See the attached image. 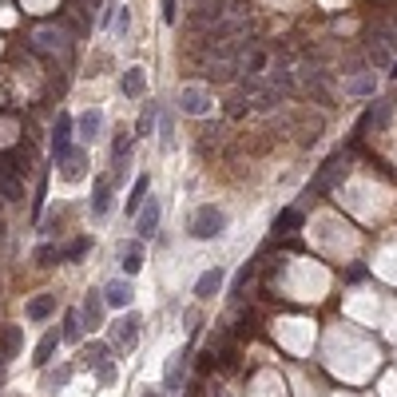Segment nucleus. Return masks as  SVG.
<instances>
[{
  "label": "nucleus",
  "instance_id": "1",
  "mask_svg": "<svg viewBox=\"0 0 397 397\" xmlns=\"http://www.w3.org/2000/svg\"><path fill=\"white\" fill-rule=\"evenodd\" d=\"M187 231H191V238H203V242H206V238H219L222 231H226V215H222L215 203H203L195 215H191Z\"/></svg>",
  "mask_w": 397,
  "mask_h": 397
},
{
  "label": "nucleus",
  "instance_id": "2",
  "mask_svg": "<svg viewBox=\"0 0 397 397\" xmlns=\"http://www.w3.org/2000/svg\"><path fill=\"white\" fill-rule=\"evenodd\" d=\"M222 16H226V8H222L219 0H206V4H195V12H187V24L191 32H206V28H215Z\"/></svg>",
  "mask_w": 397,
  "mask_h": 397
},
{
  "label": "nucleus",
  "instance_id": "3",
  "mask_svg": "<svg viewBox=\"0 0 397 397\" xmlns=\"http://www.w3.org/2000/svg\"><path fill=\"white\" fill-rule=\"evenodd\" d=\"M135 342H139V314H124L111 326V346L127 354V349H135Z\"/></svg>",
  "mask_w": 397,
  "mask_h": 397
},
{
  "label": "nucleus",
  "instance_id": "4",
  "mask_svg": "<svg viewBox=\"0 0 397 397\" xmlns=\"http://www.w3.org/2000/svg\"><path fill=\"white\" fill-rule=\"evenodd\" d=\"M342 175H346V155L326 159V163H322V171L314 175V183H310V195H326V191H330Z\"/></svg>",
  "mask_w": 397,
  "mask_h": 397
},
{
  "label": "nucleus",
  "instance_id": "5",
  "mask_svg": "<svg viewBox=\"0 0 397 397\" xmlns=\"http://www.w3.org/2000/svg\"><path fill=\"white\" fill-rule=\"evenodd\" d=\"M211 108H215V99H211L203 88H183V92H179V111H183V115L203 119V115H211Z\"/></svg>",
  "mask_w": 397,
  "mask_h": 397
},
{
  "label": "nucleus",
  "instance_id": "6",
  "mask_svg": "<svg viewBox=\"0 0 397 397\" xmlns=\"http://www.w3.org/2000/svg\"><path fill=\"white\" fill-rule=\"evenodd\" d=\"M20 346H24V330L20 326H4L0 330V378H4V365L20 354Z\"/></svg>",
  "mask_w": 397,
  "mask_h": 397
},
{
  "label": "nucleus",
  "instance_id": "7",
  "mask_svg": "<svg viewBox=\"0 0 397 397\" xmlns=\"http://www.w3.org/2000/svg\"><path fill=\"white\" fill-rule=\"evenodd\" d=\"M302 84H306V92L314 95L318 104H322V108H330L333 104V92H330V84H326V72H310V68H306V72H302Z\"/></svg>",
  "mask_w": 397,
  "mask_h": 397
},
{
  "label": "nucleus",
  "instance_id": "8",
  "mask_svg": "<svg viewBox=\"0 0 397 397\" xmlns=\"http://www.w3.org/2000/svg\"><path fill=\"white\" fill-rule=\"evenodd\" d=\"M72 127H76V119L64 111L60 119H56V135H52V155H56V163L72 151Z\"/></svg>",
  "mask_w": 397,
  "mask_h": 397
},
{
  "label": "nucleus",
  "instance_id": "9",
  "mask_svg": "<svg viewBox=\"0 0 397 397\" xmlns=\"http://www.w3.org/2000/svg\"><path fill=\"white\" fill-rule=\"evenodd\" d=\"M222 278H226V274H222V267L203 270V274H199V282H195V298H199V302H211L215 294H219Z\"/></svg>",
  "mask_w": 397,
  "mask_h": 397
},
{
  "label": "nucleus",
  "instance_id": "10",
  "mask_svg": "<svg viewBox=\"0 0 397 397\" xmlns=\"http://www.w3.org/2000/svg\"><path fill=\"white\" fill-rule=\"evenodd\" d=\"M131 298H135V290H131V282H127V278H111V282L104 286V302H108V306H115V310L131 306Z\"/></svg>",
  "mask_w": 397,
  "mask_h": 397
},
{
  "label": "nucleus",
  "instance_id": "11",
  "mask_svg": "<svg viewBox=\"0 0 397 397\" xmlns=\"http://www.w3.org/2000/svg\"><path fill=\"white\" fill-rule=\"evenodd\" d=\"M238 32H242V24H238V20H219L215 28L203 32L206 52H211V48H219V44H226V40H231V36H238Z\"/></svg>",
  "mask_w": 397,
  "mask_h": 397
},
{
  "label": "nucleus",
  "instance_id": "12",
  "mask_svg": "<svg viewBox=\"0 0 397 397\" xmlns=\"http://www.w3.org/2000/svg\"><path fill=\"white\" fill-rule=\"evenodd\" d=\"M79 318H84V326H88V330L104 326V294L88 290V298H84V306H79Z\"/></svg>",
  "mask_w": 397,
  "mask_h": 397
},
{
  "label": "nucleus",
  "instance_id": "13",
  "mask_svg": "<svg viewBox=\"0 0 397 397\" xmlns=\"http://www.w3.org/2000/svg\"><path fill=\"white\" fill-rule=\"evenodd\" d=\"M60 167H64L60 175H64V179H68V183H79V179H84V171H88V155L72 147V151H68V155L60 159Z\"/></svg>",
  "mask_w": 397,
  "mask_h": 397
},
{
  "label": "nucleus",
  "instance_id": "14",
  "mask_svg": "<svg viewBox=\"0 0 397 397\" xmlns=\"http://www.w3.org/2000/svg\"><path fill=\"white\" fill-rule=\"evenodd\" d=\"M183 374H187V354L179 349V354H171V362H167V378H163V389H167V394H179V381H183Z\"/></svg>",
  "mask_w": 397,
  "mask_h": 397
},
{
  "label": "nucleus",
  "instance_id": "15",
  "mask_svg": "<svg viewBox=\"0 0 397 397\" xmlns=\"http://www.w3.org/2000/svg\"><path fill=\"white\" fill-rule=\"evenodd\" d=\"M111 211V179H95L92 187V215L95 219H104Z\"/></svg>",
  "mask_w": 397,
  "mask_h": 397
},
{
  "label": "nucleus",
  "instance_id": "16",
  "mask_svg": "<svg viewBox=\"0 0 397 397\" xmlns=\"http://www.w3.org/2000/svg\"><path fill=\"white\" fill-rule=\"evenodd\" d=\"M155 226H159V203L151 199V203H143L139 219H135V231H139L143 238H151V235H155Z\"/></svg>",
  "mask_w": 397,
  "mask_h": 397
},
{
  "label": "nucleus",
  "instance_id": "17",
  "mask_svg": "<svg viewBox=\"0 0 397 397\" xmlns=\"http://www.w3.org/2000/svg\"><path fill=\"white\" fill-rule=\"evenodd\" d=\"M0 195H4L8 203H24V183H20L12 171H4V167H0Z\"/></svg>",
  "mask_w": 397,
  "mask_h": 397
},
{
  "label": "nucleus",
  "instance_id": "18",
  "mask_svg": "<svg viewBox=\"0 0 397 397\" xmlns=\"http://www.w3.org/2000/svg\"><path fill=\"white\" fill-rule=\"evenodd\" d=\"M119 88H124L127 99H139L143 88H147V76H143V68H127V72H124V84H119Z\"/></svg>",
  "mask_w": 397,
  "mask_h": 397
},
{
  "label": "nucleus",
  "instance_id": "19",
  "mask_svg": "<svg viewBox=\"0 0 397 397\" xmlns=\"http://www.w3.org/2000/svg\"><path fill=\"white\" fill-rule=\"evenodd\" d=\"M76 127H79V135H84V139L92 143L95 135H99V127H104V115H99L95 108H92V111H84V115L76 119Z\"/></svg>",
  "mask_w": 397,
  "mask_h": 397
},
{
  "label": "nucleus",
  "instance_id": "20",
  "mask_svg": "<svg viewBox=\"0 0 397 397\" xmlns=\"http://www.w3.org/2000/svg\"><path fill=\"white\" fill-rule=\"evenodd\" d=\"M235 76H238V68L231 60H219V64L211 60L206 64V79H211V84H231Z\"/></svg>",
  "mask_w": 397,
  "mask_h": 397
},
{
  "label": "nucleus",
  "instance_id": "21",
  "mask_svg": "<svg viewBox=\"0 0 397 397\" xmlns=\"http://www.w3.org/2000/svg\"><path fill=\"white\" fill-rule=\"evenodd\" d=\"M155 124H159V108L147 104V108L139 111V119H135V139H147V135L155 131Z\"/></svg>",
  "mask_w": 397,
  "mask_h": 397
},
{
  "label": "nucleus",
  "instance_id": "22",
  "mask_svg": "<svg viewBox=\"0 0 397 397\" xmlns=\"http://www.w3.org/2000/svg\"><path fill=\"white\" fill-rule=\"evenodd\" d=\"M52 310H56V294H36V298L28 302V318H32V322H44Z\"/></svg>",
  "mask_w": 397,
  "mask_h": 397
},
{
  "label": "nucleus",
  "instance_id": "23",
  "mask_svg": "<svg viewBox=\"0 0 397 397\" xmlns=\"http://www.w3.org/2000/svg\"><path fill=\"white\" fill-rule=\"evenodd\" d=\"M251 104H254V111H270V108L282 104V92H278V88H258V92L251 95Z\"/></svg>",
  "mask_w": 397,
  "mask_h": 397
},
{
  "label": "nucleus",
  "instance_id": "24",
  "mask_svg": "<svg viewBox=\"0 0 397 397\" xmlns=\"http://www.w3.org/2000/svg\"><path fill=\"white\" fill-rule=\"evenodd\" d=\"M56 342H64V338H60L56 330H48L44 338H40V346H36V358H32V362H36V365H48V362H52V354H56Z\"/></svg>",
  "mask_w": 397,
  "mask_h": 397
},
{
  "label": "nucleus",
  "instance_id": "25",
  "mask_svg": "<svg viewBox=\"0 0 397 397\" xmlns=\"http://www.w3.org/2000/svg\"><path fill=\"white\" fill-rule=\"evenodd\" d=\"M60 338L64 342H79V338H84V318H79V310H68V314H64Z\"/></svg>",
  "mask_w": 397,
  "mask_h": 397
},
{
  "label": "nucleus",
  "instance_id": "26",
  "mask_svg": "<svg viewBox=\"0 0 397 397\" xmlns=\"http://www.w3.org/2000/svg\"><path fill=\"white\" fill-rule=\"evenodd\" d=\"M254 274H258V262H254V258H251V262H246V267H242V270H238V274H235V286H231V298H242V294H246V286H251V278H254Z\"/></svg>",
  "mask_w": 397,
  "mask_h": 397
},
{
  "label": "nucleus",
  "instance_id": "27",
  "mask_svg": "<svg viewBox=\"0 0 397 397\" xmlns=\"http://www.w3.org/2000/svg\"><path fill=\"white\" fill-rule=\"evenodd\" d=\"M108 354H111V346H108V342H92V346L84 349V365H88V369H99L104 362H111Z\"/></svg>",
  "mask_w": 397,
  "mask_h": 397
},
{
  "label": "nucleus",
  "instance_id": "28",
  "mask_svg": "<svg viewBox=\"0 0 397 397\" xmlns=\"http://www.w3.org/2000/svg\"><path fill=\"white\" fill-rule=\"evenodd\" d=\"M298 226H302V211H298V206H286L282 215L274 219V231H278V235H290V231H298Z\"/></svg>",
  "mask_w": 397,
  "mask_h": 397
},
{
  "label": "nucleus",
  "instance_id": "29",
  "mask_svg": "<svg viewBox=\"0 0 397 397\" xmlns=\"http://www.w3.org/2000/svg\"><path fill=\"white\" fill-rule=\"evenodd\" d=\"M143 199H147V175H139V179H135L131 199H127V215H139V211H143Z\"/></svg>",
  "mask_w": 397,
  "mask_h": 397
},
{
  "label": "nucleus",
  "instance_id": "30",
  "mask_svg": "<svg viewBox=\"0 0 397 397\" xmlns=\"http://www.w3.org/2000/svg\"><path fill=\"white\" fill-rule=\"evenodd\" d=\"M369 64H374V68H389V64H394V52H389L385 40H374V44H369Z\"/></svg>",
  "mask_w": 397,
  "mask_h": 397
},
{
  "label": "nucleus",
  "instance_id": "31",
  "mask_svg": "<svg viewBox=\"0 0 397 397\" xmlns=\"http://www.w3.org/2000/svg\"><path fill=\"white\" fill-rule=\"evenodd\" d=\"M139 270H143V246L139 242H131V246L124 251V274H139Z\"/></svg>",
  "mask_w": 397,
  "mask_h": 397
},
{
  "label": "nucleus",
  "instance_id": "32",
  "mask_svg": "<svg viewBox=\"0 0 397 397\" xmlns=\"http://www.w3.org/2000/svg\"><path fill=\"white\" fill-rule=\"evenodd\" d=\"M346 92H349V95H374V92H378V79H374V72H369V76L349 79V84H346Z\"/></svg>",
  "mask_w": 397,
  "mask_h": 397
},
{
  "label": "nucleus",
  "instance_id": "33",
  "mask_svg": "<svg viewBox=\"0 0 397 397\" xmlns=\"http://www.w3.org/2000/svg\"><path fill=\"white\" fill-rule=\"evenodd\" d=\"M88 251H92V238H72V242L64 246V258H68V262H76V258H84Z\"/></svg>",
  "mask_w": 397,
  "mask_h": 397
},
{
  "label": "nucleus",
  "instance_id": "34",
  "mask_svg": "<svg viewBox=\"0 0 397 397\" xmlns=\"http://www.w3.org/2000/svg\"><path fill=\"white\" fill-rule=\"evenodd\" d=\"M267 64H270L267 52H251V60H246V72H251V76H262V72H267Z\"/></svg>",
  "mask_w": 397,
  "mask_h": 397
},
{
  "label": "nucleus",
  "instance_id": "35",
  "mask_svg": "<svg viewBox=\"0 0 397 397\" xmlns=\"http://www.w3.org/2000/svg\"><path fill=\"white\" fill-rule=\"evenodd\" d=\"M72 374H76L72 365H60V369H56V374L48 378V389H60V385H68V381H72Z\"/></svg>",
  "mask_w": 397,
  "mask_h": 397
},
{
  "label": "nucleus",
  "instance_id": "36",
  "mask_svg": "<svg viewBox=\"0 0 397 397\" xmlns=\"http://www.w3.org/2000/svg\"><path fill=\"white\" fill-rule=\"evenodd\" d=\"M36 40H40L36 48H44V52H52V48H60V36H56V32H40Z\"/></svg>",
  "mask_w": 397,
  "mask_h": 397
},
{
  "label": "nucleus",
  "instance_id": "37",
  "mask_svg": "<svg viewBox=\"0 0 397 397\" xmlns=\"http://www.w3.org/2000/svg\"><path fill=\"white\" fill-rule=\"evenodd\" d=\"M127 24H131V12H127L124 4H119V16L111 20V28H115V32H127Z\"/></svg>",
  "mask_w": 397,
  "mask_h": 397
},
{
  "label": "nucleus",
  "instance_id": "38",
  "mask_svg": "<svg viewBox=\"0 0 397 397\" xmlns=\"http://www.w3.org/2000/svg\"><path fill=\"white\" fill-rule=\"evenodd\" d=\"M95 374H99V381H104V385H108V381H115V362H104Z\"/></svg>",
  "mask_w": 397,
  "mask_h": 397
},
{
  "label": "nucleus",
  "instance_id": "39",
  "mask_svg": "<svg viewBox=\"0 0 397 397\" xmlns=\"http://www.w3.org/2000/svg\"><path fill=\"white\" fill-rule=\"evenodd\" d=\"M163 20H167V24H175V0H163Z\"/></svg>",
  "mask_w": 397,
  "mask_h": 397
},
{
  "label": "nucleus",
  "instance_id": "40",
  "mask_svg": "<svg viewBox=\"0 0 397 397\" xmlns=\"http://www.w3.org/2000/svg\"><path fill=\"white\" fill-rule=\"evenodd\" d=\"M385 119H389V111H385V108H381V111H378V124H385ZM362 124H374V111H369V115H365V119H362Z\"/></svg>",
  "mask_w": 397,
  "mask_h": 397
},
{
  "label": "nucleus",
  "instance_id": "41",
  "mask_svg": "<svg viewBox=\"0 0 397 397\" xmlns=\"http://www.w3.org/2000/svg\"><path fill=\"white\" fill-rule=\"evenodd\" d=\"M143 397H159V394H155V389H147V394H143Z\"/></svg>",
  "mask_w": 397,
  "mask_h": 397
},
{
  "label": "nucleus",
  "instance_id": "42",
  "mask_svg": "<svg viewBox=\"0 0 397 397\" xmlns=\"http://www.w3.org/2000/svg\"><path fill=\"white\" fill-rule=\"evenodd\" d=\"M211 397H226V394H222V389H215V394H211Z\"/></svg>",
  "mask_w": 397,
  "mask_h": 397
},
{
  "label": "nucleus",
  "instance_id": "43",
  "mask_svg": "<svg viewBox=\"0 0 397 397\" xmlns=\"http://www.w3.org/2000/svg\"><path fill=\"white\" fill-rule=\"evenodd\" d=\"M191 4H206V0H191Z\"/></svg>",
  "mask_w": 397,
  "mask_h": 397
},
{
  "label": "nucleus",
  "instance_id": "44",
  "mask_svg": "<svg viewBox=\"0 0 397 397\" xmlns=\"http://www.w3.org/2000/svg\"><path fill=\"white\" fill-rule=\"evenodd\" d=\"M0 231H4V222H0Z\"/></svg>",
  "mask_w": 397,
  "mask_h": 397
}]
</instances>
